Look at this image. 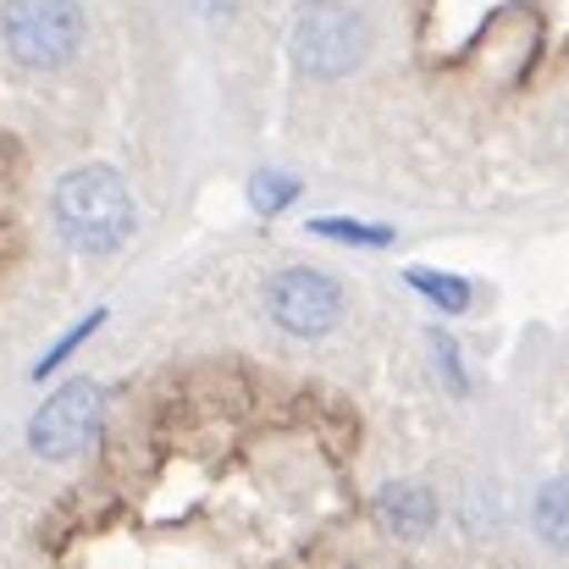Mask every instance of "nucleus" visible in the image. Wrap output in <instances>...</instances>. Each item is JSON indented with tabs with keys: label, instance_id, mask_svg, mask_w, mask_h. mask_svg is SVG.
I'll return each instance as SVG.
<instances>
[{
	"label": "nucleus",
	"instance_id": "f257e3e1",
	"mask_svg": "<svg viewBox=\"0 0 569 569\" xmlns=\"http://www.w3.org/2000/svg\"><path fill=\"white\" fill-rule=\"evenodd\" d=\"M56 232L78 254H117L133 238V193L117 167H78L50 193Z\"/></svg>",
	"mask_w": 569,
	"mask_h": 569
},
{
	"label": "nucleus",
	"instance_id": "f03ea898",
	"mask_svg": "<svg viewBox=\"0 0 569 569\" xmlns=\"http://www.w3.org/2000/svg\"><path fill=\"white\" fill-rule=\"evenodd\" d=\"M371 50V28L349 0H310L293 17V67L316 83L355 72Z\"/></svg>",
	"mask_w": 569,
	"mask_h": 569
},
{
	"label": "nucleus",
	"instance_id": "7ed1b4c3",
	"mask_svg": "<svg viewBox=\"0 0 569 569\" xmlns=\"http://www.w3.org/2000/svg\"><path fill=\"white\" fill-rule=\"evenodd\" d=\"M0 39L17 67L50 72L83 50V11H78V0H6Z\"/></svg>",
	"mask_w": 569,
	"mask_h": 569
},
{
	"label": "nucleus",
	"instance_id": "20e7f679",
	"mask_svg": "<svg viewBox=\"0 0 569 569\" xmlns=\"http://www.w3.org/2000/svg\"><path fill=\"white\" fill-rule=\"evenodd\" d=\"M106 426V392L94 381H67L61 392H50L33 420H28V448L39 459H72L83 453Z\"/></svg>",
	"mask_w": 569,
	"mask_h": 569
},
{
	"label": "nucleus",
	"instance_id": "39448f33",
	"mask_svg": "<svg viewBox=\"0 0 569 569\" xmlns=\"http://www.w3.org/2000/svg\"><path fill=\"white\" fill-rule=\"evenodd\" d=\"M266 316L288 338H327L343 321V288L316 266H288L266 288Z\"/></svg>",
	"mask_w": 569,
	"mask_h": 569
},
{
	"label": "nucleus",
	"instance_id": "423d86ee",
	"mask_svg": "<svg viewBox=\"0 0 569 569\" xmlns=\"http://www.w3.org/2000/svg\"><path fill=\"white\" fill-rule=\"evenodd\" d=\"M377 526L387 537H403V542H420L431 526H437V498L426 481H387L371 503Z\"/></svg>",
	"mask_w": 569,
	"mask_h": 569
},
{
	"label": "nucleus",
	"instance_id": "0eeeda50",
	"mask_svg": "<svg viewBox=\"0 0 569 569\" xmlns=\"http://www.w3.org/2000/svg\"><path fill=\"white\" fill-rule=\"evenodd\" d=\"M409 288H415L426 305H437L442 316L470 310V282H465V277H448V271H409Z\"/></svg>",
	"mask_w": 569,
	"mask_h": 569
},
{
	"label": "nucleus",
	"instance_id": "6e6552de",
	"mask_svg": "<svg viewBox=\"0 0 569 569\" xmlns=\"http://www.w3.org/2000/svg\"><path fill=\"white\" fill-rule=\"evenodd\" d=\"M299 193H305V189H299V178H288V172H271V167L249 178V204H254V216H282V210H288Z\"/></svg>",
	"mask_w": 569,
	"mask_h": 569
},
{
	"label": "nucleus",
	"instance_id": "1a4fd4ad",
	"mask_svg": "<svg viewBox=\"0 0 569 569\" xmlns=\"http://www.w3.org/2000/svg\"><path fill=\"white\" fill-rule=\"evenodd\" d=\"M316 238H332V243H360V249H387L392 243V227H366V221H343V216H321L310 221Z\"/></svg>",
	"mask_w": 569,
	"mask_h": 569
},
{
	"label": "nucleus",
	"instance_id": "9d476101",
	"mask_svg": "<svg viewBox=\"0 0 569 569\" xmlns=\"http://www.w3.org/2000/svg\"><path fill=\"white\" fill-rule=\"evenodd\" d=\"M431 366H437V377H442V387H448L453 398H465V392H470L465 360H459V343H453L448 332H431Z\"/></svg>",
	"mask_w": 569,
	"mask_h": 569
},
{
	"label": "nucleus",
	"instance_id": "9b49d317",
	"mask_svg": "<svg viewBox=\"0 0 569 569\" xmlns=\"http://www.w3.org/2000/svg\"><path fill=\"white\" fill-rule=\"evenodd\" d=\"M537 526L553 548H565V481H548L537 498Z\"/></svg>",
	"mask_w": 569,
	"mask_h": 569
},
{
	"label": "nucleus",
	"instance_id": "f8f14e48",
	"mask_svg": "<svg viewBox=\"0 0 569 569\" xmlns=\"http://www.w3.org/2000/svg\"><path fill=\"white\" fill-rule=\"evenodd\" d=\"M100 321H106V310H94L89 321H78V327H72V332H67V338H61V343H56V349H50V355H44L39 366H33V377H50V371H56L61 360H72V349H78V343H83V338H89V332H94Z\"/></svg>",
	"mask_w": 569,
	"mask_h": 569
}]
</instances>
